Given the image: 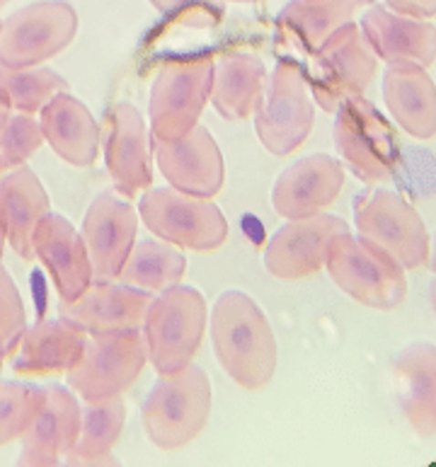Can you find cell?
<instances>
[{
  "instance_id": "cell-20",
  "label": "cell",
  "mask_w": 436,
  "mask_h": 467,
  "mask_svg": "<svg viewBox=\"0 0 436 467\" xmlns=\"http://www.w3.org/2000/svg\"><path fill=\"white\" fill-rule=\"evenodd\" d=\"M361 32L373 54L386 63H415L430 68L436 61V27L431 22L369 5V13L361 20Z\"/></svg>"
},
{
  "instance_id": "cell-18",
  "label": "cell",
  "mask_w": 436,
  "mask_h": 467,
  "mask_svg": "<svg viewBox=\"0 0 436 467\" xmlns=\"http://www.w3.org/2000/svg\"><path fill=\"white\" fill-rule=\"evenodd\" d=\"M105 162L117 192L136 196L151 187V140L141 112L129 102L114 105L107 114Z\"/></svg>"
},
{
  "instance_id": "cell-4",
  "label": "cell",
  "mask_w": 436,
  "mask_h": 467,
  "mask_svg": "<svg viewBox=\"0 0 436 467\" xmlns=\"http://www.w3.org/2000/svg\"><path fill=\"white\" fill-rule=\"evenodd\" d=\"M206 329V300L192 286L162 291L143 317L148 361L158 373H175L197 356Z\"/></svg>"
},
{
  "instance_id": "cell-34",
  "label": "cell",
  "mask_w": 436,
  "mask_h": 467,
  "mask_svg": "<svg viewBox=\"0 0 436 467\" xmlns=\"http://www.w3.org/2000/svg\"><path fill=\"white\" fill-rule=\"evenodd\" d=\"M27 332L25 303L15 286L13 276L0 265V354L13 356L17 351L22 335Z\"/></svg>"
},
{
  "instance_id": "cell-38",
  "label": "cell",
  "mask_w": 436,
  "mask_h": 467,
  "mask_svg": "<svg viewBox=\"0 0 436 467\" xmlns=\"http://www.w3.org/2000/svg\"><path fill=\"white\" fill-rule=\"evenodd\" d=\"M17 467H71L61 458H44V455L29 453V451H22Z\"/></svg>"
},
{
  "instance_id": "cell-43",
  "label": "cell",
  "mask_w": 436,
  "mask_h": 467,
  "mask_svg": "<svg viewBox=\"0 0 436 467\" xmlns=\"http://www.w3.org/2000/svg\"><path fill=\"white\" fill-rule=\"evenodd\" d=\"M235 3H262V0H235Z\"/></svg>"
},
{
  "instance_id": "cell-10",
  "label": "cell",
  "mask_w": 436,
  "mask_h": 467,
  "mask_svg": "<svg viewBox=\"0 0 436 467\" xmlns=\"http://www.w3.org/2000/svg\"><path fill=\"white\" fill-rule=\"evenodd\" d=\"M139 213L148 231L182 250L213 252L228 237V221L216 203L172 187L146 192Z\"/></svg>"
},
{
  "instance_id": "cell-33",
  "label": "cell",
  "mask_w": 436,
  "mask_h": 467,
  "mask_svg": "<svg viewBox=\"0 0 436 467\" xmlns=\"http://www.w3.org/2000/svg\"><path fill=\"white\" fill-rule=\"evenodd\" d=\"M44 133L39 119L32 114H10L0 126V170H15L25 165L42 148Z\"/></svg>"
},
{
  "instance_id": "cell-5",
  "label": "cell",
  "mask_w": 436,
  "mask_h": 467,
  "mask_svg": "<svg viewBox=\"0 0 436 467\" xmlns=\"http://www.w3.org/2000/svg\"><path fill=\"white\" fill-rule=\"evenodd\" d=\"M213 61L209 54L165 61L151 88V131L158 140L182 139L199 124L212 98Z\"/></svg>"
},
{
  "instance_id": "cell-15",
  "label": "cell",
  "mask_w": 436,
  "mask_h": 467,
  "mask_svg": "<svg viewBox=\"0 0 436 467\" xmlns=\"http://www.w3.org/2000/svg\"><path fill=\"white\" fill-rule=\"evenodd\" d=\"M153 155L162 177L177 192L209 199L223 187V153L204 126L197 124L182 139H153Z\"/></svg>"
},
{
  "instance_id": "cell-25",
  "label": "cell",
  "mask_w": 436,
  "mask_h": 467,
  "mask_svg": "<svg viewBox=\"0 0 436 467\" xmlns=\"http://www.w3.org/2000/svg\"><path fill=\"white\" fill-rule=\"evenodd\" d=\"M398 400L405 417L422 436L436 433V347L415 342L393 363Z\"/></svg>"
},
{
  "instance_id": "cell-44",
  "label": "cell",
  "mask_w": 436,
  "mask_h": 467,
  "mask_svg": "<svg viewBox=\"0 0 436 467\" xmlns=\"http://www.w3.org/2000/svg\"><path fill=\"white\" fill-rule=\"evenodd\" d=\"M3 361H5V356L0 354V373H3Z\"/></svg>"
},
{
  "instance_id": "cell-29",
  "label": "cell",
  "mask_w": 436,
  "mask_h": 467,
  "mask_svg": "<svg viewBox=\"0 0 436 467\" xmlns=\"http://www.w3.org/2000/svg\"><path fill=\"white\" fill-rule=\"evenodd\" d=\"M184 269H187V259L172 244L141 240L129 252L117 279L141 291L162 293L182 281Z\"/></svg>"
},
{
  "instance_id": "cell-9",
  "label": "cell",
  "mask_w": 436,
  "mask_h": 467,
  "mask_svg": "<svg viewBox=\"0 0 436 467\" xmlns=\"http://www.w3.org/2000/svg\"><path fill=\"white\" fill-rule=\"evenodd\" d=\"M376 68L379 57L366 42L361 27L347 22L345 27L325 39L320 49L313 51V63L306 78L317 105L325 112H337L345 99L364 95Z\"/></svg>"
},
{
  "instance_id": "cell-35",
  "label": "cell",
  "mask_w": 436,
  "mask_h": 467,
  "mask_svg": "<svg viewBox=\"0 0 436 467\" xmlns=\"http://www.w3.org/2000/svg\"><path fill=\"white\" fill-rule=\"evenodd\" d=\"M151 5L162 17L187 27H213L223 17L221 0H151Z\"/></svg>"
},
{
  "instance_id": "cell-45",
  "label": "cell",
  "mask_w": 436,
  "mask_h": 467,
  "mask_svg": "<svg viewBox=\"0 0 436 467\" xmlns=\"http://www.w3.org/2000/svg\"><path fill=\"white\" fill-rule=\"evenodd\" d=\"M5 3H7V0H0V7H3V5H5Z\"/></svg>"
},
{
  "instance_id": "cell-13",
  "label": "cell",
  "mask_w": 436,
  "mask_h": 467,
  "mask_svg": "<svg viewBox=\"0 0 436 467\" xmlns=\"http://www.w3.org/2000/svg\"><path fill=\"white\" fill-rule=\"evenodd\" d=\"M349 233L347 221L330 213L296 218L272 235L265 250V266L276 279H306L325 266L332 237Z\"/></svg>"
},
{
  "instance_id": "cell-40",
  "label": "cell",
  "mask_w": 436,
  "mask_h": 467,
  "mask_svg": "<svg viewBox=\"0 0 436 467\" xmlns=\"http://www.w3.org/2000/svg\"><path fill=\"white\" fill-rule=\"evenodd\" d=\"M430 298H431V307H434V315H436V279L430 288Z\"/></svg>"
},
{
  "instance_id": "cell-36",
  "label": "cell",
  "mask_w": 436,
  "mask_h": 467,
  "mask_svg": "<svg viewBox=\"0 0 436 467\" xmlns=\"http://www.w3.org/2000/svg\"><path fill=\"white\" fill-rule=\"evenodd\" d=\"M388 5L393 7L395 13L410 15V17H434L436 15V0H386Z\"/></svg>"
},
{
  "instance_id": "cell-16",
  "label": "cell",
  "mask_w": 436,
  "mask_h": 467,
  "mask_svg": "<svg viewBox=\"0 0 436 467\" xmlns=\"http://www.w3.org/2000/svg\"><path fill=\"white\" fill-rule=\"evenodd\" d=\"M151 303L153 293L141 288L127 286L121 281H92L83 296L71 303H61V317L83 329L88 337L141 332Z\"/></svg>"
},
{
  "instance_id": "cell-8",
  "label": "cell",
  "mask_w": 436,
  "mask_h": 467,
  "mask_svg": "<svg viewBox=\"0 0 436 467\" xmlns=\"http://www.w3.org/2000/svg\"><path fill=\"white\" fill-rule=\"evenodd\" d=\"M354 221L361 237L379 244L402 269L430 265V233L415 206L390 189H371L354 199Z\"/></svg>"
},
{
  "instance_id": "cell-3",
  "label": "cell",
  "mask_w": 436,
  "mask_h": 467,
  "mask_svg": "<svg viewBox=\"0 0 436 467\" xmlns=\"http://www.w3.org/2000/svg\"><path fill=\"white\" fill-rule=\"evenodd\" d=\"M325 266L339 291L373 310H395L408 296L405 269L361 235L339 233L332 237Z\"/></svg>"
},
{
  "instance_id": "cell-37",
  "label": "cell",
  "mask_w": 436,
  "mask_h": 467,
  "mask_svg": "<svg viewBox=\"0 0 436 467\" xmlns=\"http://www.w3.org/2000/svg\"><path fill=\"white\" fill-rule=\"evenodd\" d=\"M66 462L71 467H121V462L112 453L98 455V458H78V455H66Z\"/></svg>"
},
{
  "instance_id": "cell-32",
  "label": "cell",
  "mask_w": 436,
  "mask_h": 467,
  "mask_svg": "<svg viewBox=\"0 0 436 467\" xmlns=\"http://www.w3.org/2000/svg\"><path fill=\"white\" fill-rule=\"evenodd\" d=\"M44 402V388L20 380H0V446L20 439Z\"/></svg>"
},
{
  "instance_id": "cell-17",
  "label": "cell",
  "mask_w": 436,
  "mask_h": 467,
  "mask_svg": "<svg viewBox=\"0 0 436 467\" xmlns=\"http://www.w3.org/2000/svg\"><path fill=\"white\" fill-rule=\"evenodd\" d=\"M345 187V170L327 153L296 161L284 170L272 189V206L279 216L296 221L327 209Z\"/></svg>"
},
{
  "instance_id": "cell-27",
  "label": "cell",
  "mask_w": 436,
  "mask_h": 467,
  "mask_svg": "<svg viewBox=\"0 0 436 467\" xmlns=\"http://www.w3.org/2000/svg\"><path fill=\"white\" fill-rule=\"evenodd\" d=\"M267 83V70L262 58L253 54L231 51L218 58L213 68L212 102L225 121H240L254 114Z\"/></svg>"
},
{
  "instance_id": "cell-12",
  "label": "cell",
  "mask_w": 436,
  "mask_h": 467,
  "mask_svg": "<svg viewBox=\"0 0 436 467\" xmlns=\"http://www.w3.org/2000/svg\"><path fill=\"white\" fill-rule=\"evenodd\" d=\"M148 363L141 332L88 337L80 361L66 373L68 388L83 400L121 395L139 380Z\"/></svg>"
},
{
  "instance_id": "cell-28",
  "label": "cell",
  "mask_w": 436,
  "mask_h": 467,
  "mask_svg": "<svg viewBox=\"0 0 436 467\" xmlns=\"http://www.w3.org/2000/svg\"><path fill=\"white\" fill-rule=\"evenodd\" d=\"M369 5H373V0H291L279 15V25L313 54L327 36L352 22L354 15Z\"/></svg>"
},
{
  "instance_id": "cell-22",
  "label": "cell",
  "mask_w": 436,
  "mask_h": 467,
  "mask_svg": "<svg viewBox=\"0 0 436 467\" xmlns=\"http://www.w3.org/2000/svg\"><path fill=\"white\" fill-rule=\"evenodd\" d=\"M49 213V194L29 168L10 170L0 180V231L17 257L32 259L36 225Z\"/></svg>"
},
{
  "instance_id": "cell-11",
  "label": "cell",
  "mask_w": 436,
  "mask_h": 467,
  "mask_svg": "<svg viewBox=\"0 0 436 467\" xmlns=\"http://www.w3.org/2000/svg\"><path fill=\"white\" fill-rule=\"evenodd\" d=\"M78 15L64 0L35 3L0 22V66L29 68L49 61L73 42Z\"/></svg>"
},
{
  "instance_id": "cell-39",
  "label": "cell",
  "mask_w": 436,
  "mask_h": 467,
  "mask_svg": "<svg viewBox=\"0 0 436 467\" xmlns=\"http://www.w3.org/2000/svg\"><path fill=\"white\" fill-rule=\"evenodd\" d=\"M10 112H13V109H10V107L5 105V99L0 98V126L5 124V121H7V117H10Z\"/></svg>"
},
{
  "instance_id": "cell-1",
  "label": "cell",
  "mask_w": 436,
  "mask_h": 467,
  "mask_svg": "<svg viewBox=\"0 0 436 467\" xmlns=\"http://www.w3.org/2000/svg\"><path fill=\"white\" fill-rule=\"evenodd\" d=\"M212 342L218 363L245 390H262L276 373V337L267 315L247 293L225 291L212 310Z\"/></svg>"
},
{
  "instance_id": "cell-14",
  "label": "cell",
  "mask_w": 436,
  "mask_h": 467,
  "mask_svg": "<svg viewBox=\"0 0 436 467\" xmlns=\"http://www.w3.org/2000/svg\"><path fill=\"white\" fill-rule=\"evenodd\" d=\"M139 213L129 202L112 192L95 196L83 221V243L98 281H114L134 250Z\"/></svg>"
},
{
  "instance_id": "cell-30",
  "label": "cell",
  "mask_w": 436,
  "mask_h": 467,
  "mask_svg": "<svg viewBox=\"0 0 436 467\" xmlns=\"http://www.w3.org/2000/svg\"><path fill=\"white\" fill-rule=\"evenodd\" d=\"M127 421V405L121 395L105 400H85L80 407V431L71 455L78 458H98L107 455L117 446Z\"/></svg>"
},
{
  "instance_id": "cell-24",
  "label": "cell",
  "mask_w": 436,
  "mask_h": 467,
  "mask_svg": "<svg viewBox=\"0 0 436 467\" xmlns=\"http://www.w3.org/2000/svg\"><path fill=\"white\" fill-rule=\"evenodd\" d=\"M88 344L83 329L64 317L42 320L27 327L15 351L13 368L22 376H49L68 373L80 361Z\"/></svg>"
},
{
  "instance_id": "cell-21",
  "label": "cell",
  "mask_w": 436,
  "mask_h": 467,
  "mask_svg": "<svg viewBox=\"0 0 436 467\" xmlns=\"http://www.w3.org/2000/svg\"><path fill=\"white\" fill-rule=\"evenodd\" d=\"M39 114L44 140L61 161L71 162L76 168H88L98 161L99 126L90 109L71 92H58Z\"/></svg>"
},
{
  "instance_id": "cell-2",
  "label": "cell",
  "mask_w": 436,
  "mask_h": 467,
  "mask_svg": "<svg viewBox=\"0 0 436 467\" xmlns=\"http://www.w3.org/2000/svg\"><path fill=\"white\" fill-rule=\"evenodd\" d=\"M212 414V380L194 363L175 373H158L143 402L148 439L161 451H180L204 431Z\"/></svg>"
},
{
  "instance_id": "cell-6",
  "label": "cell",
  "mask_w": 436,
  "mask_h": 467,
  "mask_svg": "<svg viewBox=\"0 0 436 467\" xmlns=\"http://www.w3.org/2000/svg\"><path fill=\"white\" fill-rule=\"evenodd\" d=\"M313 121L316 112L306 70L294 58H282L254 107V133L272 155H289L306 143Z\"/></svg>"
},
{
  "instance_id": "cell-42",
  "label": "cell",
  "mask_w": 436,
  "mask_h": 467,
  "mask_svg": "<svg viewBox=\"0 0 436 467\" xmlns=\"http://www.w3.org/2000/svg\"><path fill=\"white\" fill-rule=\"evenodd\" d=\"M3 250H5V233L0 231V259H3Z\"/></svg>"
},
{
  "instance_id": "cell-31",
  "label": "cell",
  "mask_w": 436,
  "mask_h": 467,
  "mask_svg": "<svg viewBox=\"0 0 436 467\" xmlns=\"http://www.w3.org/2000/svg\"><path fill=\"white\" fill-rule=\"evenodd\" d=\"M66 90H68V83L57 70L39 68V66H29V68L0 66V98L5 99V105L15 112H42L51 98Z\"/></svg>"
},
{
  "instance_id": "cell-23",
  "label": "cell",
  "mask_w": 436,
  "mask_h": 467,
  "mask_svg": "<svg viewBox=\"0 0 436 467\" xmlns=\"http://www.w3.org/2000/svg\"><path fill=\"white\" fill-rule=\"evenodd\" d=\"M383 99L398 124L420 140L436 136V85L415 63H388Z\"/></svg>"
},
{
  "instance_id": "cell-41",
  "label": "cell",
  "mask_w": 436,
  "mask_h": 467,
  "mask_svg": "<svg viewBox=\"0 0 436 467\" xmlns=\"http://www.w3.org/2000/svg\"><path fill=\"white\" fill-rule=\"evenodd\" d=\"M430 257H431V272L436 274V237H434V250H431Z\"/></svg>"
},
{
  "instance_id": "cell-19",
  "label": "cell",
  "mask_w": 436,
  "mask_h": 467,
  "mask_svg": "<svg viewBox=\"0 0 436 467\" xmlns=\"http://www.w3.org/2000/svg\"><path fill=\"white\" fill-rule=\"evenodd\" d=\"M32 252L49 272L61 303H71L83 296L85 288L95 281L83 235L58 213L49 211L36 225Z\"/></svg>"
},
{
  "instance_id": "cell-7",
  "label": "cell",
  "mask_w": 436,
  "mask_h": 467,
  "mask_svg": "<svg viewBox=\"0 0 436 467\" xmlns=\"http://www.w3.org/2000/svg\"><path fill=\"white\" fill-rule=\"evenodd\" d=\"M335 114V146L347 168L366 184L393 180L400 168V143L390 121L364 95L345 99Z\"/></svg>"
},
{
  "instance_id": "cell-26",
  "label": "cell",
  "mask_w": 436,
  "mask_h": 467,
  "mask_svg": "<svg viewBox=\"0 0 436 467\" xmlns=\"http://www.w3.org/2000/svg\"><path fill=\"white\" fill-rule=\"evenodd\" d=\"M80 431V405L73 390L64 385L44 388V402L32 424L22 433V451L44 458H66L76 448Z\"/></svg>"
}]
</instances>
